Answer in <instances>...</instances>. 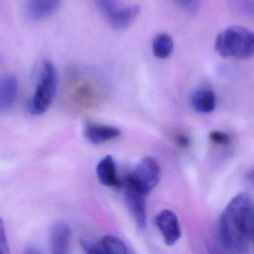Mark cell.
I'll use <instances>...</instances> for the list:
<instances>
[{
	"label": "cell",
	"instance_id": "cell-11",
	"mask_svg": "<svg viewBox=\"0 0 254 254\" xmlns=\"http://www.w3.org/2000/svg\"><path fill=\"white\" fill-rule=\"evenodd\" d=\"M120 134V130L116 127L102 124H88L84 130L86 138L95 145L103 144L114 140Z\"/></svg>",
	"mask_w": 254,
	"mask_h": 254
},
{
	"label": "cell",
	"instance_id": "cell-21",
	"mask_svg": "<svg viewBox=\"0 0 254 254\" xmlns=\"http://www.w3.org/2000/svg\"><path fill=\"white\" fill-rule=\"evenodd\" d=\"M177 142L179 146H183V147H187L190 144V140L188 137H186V136L182 135V134L178 137Z\"/></svg>",
	"mask_w": 254,
	"mask_h": 254
},
{
	"label": "cell",
	"instance_id": "cell-22",
	"mask_svg": "<svg viewBox=\"0 0 254 254\" xmlns=\"http://www.w3.org/2000/svg\"><path fill=\"white\" fill-rule=\"evenodd\" d=\"M26 254H39L40 253V252H39L38 250H37L36 249V248L34 247V246H28V248L26 249V252H25Z\"/></svg>",
	"mask_w": 254,
	"mask_h": 254
},
{
	"label": "cell",
	"instance_id": "cell-2",
	"mask_svg": "<svg viewBox=\"0 0 254 254\" xmlns=\"http://www.w3.org/2000/svg\"><path fill=\"white\" fill-rule=\"evenodd\" d=\"M215 50L223 58L246 60L254 55V31L242 26H231L219 33Z\"/></svg>",
	"mask_w": 254,
	"mask_h": 254
},
{
	"label": "cell",
	"instance_id": "cell-9",
	"mask_svg": "<svg viewBox=\"0 0 254 254\" xmlns=\"http://www.w3.org/2000/svg\"><path fill=\"white\" fill-rule=\"evenodd\" d=\"M96 173L99 181L105 186L116 189H121L123 186L118 176L116 161L111 155H107L100 161Z\"/></svg>",
	"mask_w": 254,
	"mask_h": 254
},
{
	"label": "cell",
	"instance_id": "cell-17",
	"mask_svg": "<svg viewBox=\"0 0 254 254\" xmlns=\"http://www.w3.org/2000/svg\"><path fill=\"white\" fill-rule=\"evenodd\" d=\"M82 248L86 253L90 254H104L101 242L90 241V240H81Z\"/></svg>",
	"mask_w": 254,
	"mask_h": 254
},
{
	"label": "cell",
	"instance_id": "cell-15",
	"mask_svg": "<svg viewBox=\"0 0 254 254\" xmlns=\"http://www.w3.org/2000/svg\"><path fill=\"white\" fill-rule=\"evenodd\" d=\"M104 254H126L128 253L125 243L117 237L105 236L101 241Z\"/></svg>",
	"mask_w": 254,
	"mask_h": 254
},
{
	"label": "cell",
	"instance_id": "cell-13",
	"mask_svg": "<svg viewBox=\"0 0 254 254\" xmlns=\"http://www.w3.org/2000/svg\"><path fill=\"white\" fill-rule=\"evenodd\" d=\"M191 104L198 113H211L216 107V94L211 89L206 88L197 89L191 97Z\"/></svg>",
	"mask_w": 254,
	"mask_h": 254
},
{
	"label": "cell",
	"instance_id": "cell-3",
	"mask_svg": "<svg viewBox=\"0 0 254 254\" xmlns=\"http://www.w3.org/2000/svg\"><path fill=\"white\" fill-rule=\"evenodd\" d=\"M58 73L49 60L42 63L35 90L28 102V110L34 116H40L49 110L56 94Z\"/></svg>",
	"mask_w": 254,
	"mask_h": 254
},
{
	"label": "cell",
	"instance_id": "cell-14",
	"mask_svg": "<svg viewBox=\"0 0 254 254\" xmlns=\"http://www.w3.org/2000/svg\"><path fill=\"white\" fill-rule=\"evenodd\" d=\"M174 43L171 36L166 33L157 34L152 41V52L156 58L166 59L173 53Z\"/></svg>",
	"mask_w": 254,
	"mask_h": 254
},
{
	"label": "cell",
	"instance_id": "cell-1",
	"mask_svg": "<svg viewBox=\"0 0 254 254\" xmlns=\"http://www.w3.org/2000/svg\"><path fill=\"white\" fill-rule=\"evenodd\" d=\"M219 234L224 247L245 253L254 244V200L247 192L236 195L219 221Z\"/></svg>",
	"mask_w": 254,
	"mask_h": 254
},
{
	"label": "cell",
	"instance_id": "cell-12",
	"mask_svg": "<svg viewBox=\"0 0 254 254\" xmlns=\"http://www.w3.org/2000/svg\"><path fill=\"white\" fill-rule=\"evenodd\" d=\"M69 227L65 222H58L52 227L50 235L51 249L55 254L68 253L69 246Z\"/></svg>",
	"mask_w": 254,
	"mask_h": 254
},
{
	"label": "cell",
	"instance_id": "cell-7",
	"mask_svg": "<svg viewBox=\"0 0 254 254\" xmlns=\"http://www.w3.org/2000/svg\"><path fill=\"white\" fill-rule=\"evenodd\" d=\"M156 225L167 246L176 244L182 235L179 219L174 212L170 210L161 211L156 217Z\"/></svg>",
	"mask_w": 254,
	"mask_h": 254
},
{
	"label": "cell",
	"instance_id": "cell-4",
	"mask_svg": "<svg viewBox=\"0 0 254 254\" xmlns=\"http://www.w3.org/2000/svg\"><path fill=\"white\" fill-rule=\"evenodd\" d=\"M109 23L116 29H125L140 13L138 5L121 6L118 0H94Z\"/></svg>",
	"mask_w": 254,
	"mask_h": 254
},
{
	"label": "cell",
	"instance_id": "cell-23",
	"mask_svg": "<svg viewBox=\"0 0 254 254\" xmlns=\"http://www.w3.org/2000/svg\"><path fill=\"white\" fill-rule=\"evenodd\" d=\"M248 178H249V181L254 185V170L249 173V175H248Z\"/></svg>",
	"mask_w": 254,
	"mask_h": 254
},
{
	"label": "cell",
	"instance_id": "cell-10",
	"mask_svg": "<svg viewBox=\"0 0 254 254\" xmlns=\"http://www.w3.org/2000/svg\"><path fill=\"white\" fill-rule=\"evenodd\" d=\"M63 0H26L25 9L28 16L34 20L49 17L61 7Z\"/></svg>",
	"mask_w": 254,
	"mask_h": 254
},
{
	"label": "cell",
	"instance_id": "cell-20",
	"mask_svg": "<svg viewBox=\"0 0 254 254\" xmlns=\"http://www.w3.org/2000/svg\"><path fill=\"white\" fill-rule=\"evenodd\" d=\"M242 7L245 11L254 16V0H242Z\"/></svg>",
	"mask_w": 254,
	"mask_h": 254
},
{
	"label": "cell",
	"instance_id": "cell-5",
	"mask_svg": "<svg viewBox=\"0 0 254 254\" xmlns=\"http://www.w3.org/2000/svg\"><path fill=\"white\" fill-rule=\"evenodd\" d=\"M125 201L137 228L143 230L146 226V197L147 194L143 192L128 176L125 179Z\"/></svg>",
	"mask_w": 254,
	"mask_h": 254
},
{
	"label": "cell",
	"instance_id": "cell-18",
	"mask_svg": "<svg viewBox=\"0 0 254 254\" xmlns=\"http://www.w3.org/2000/svg\"><path fill=\"white\" fill-rule=\"evenodd\" d=\"M10 254L4 222L0 218V254Z\"/></svg>",
	"mask_w": 254,
	"mask_h": 254
},
{
	"label": "cell",
	"instance_id": "cell-6",
	"mask_svg": "<svg viewBox=\"0 0 254 254\" xmlns=\"http://www.w3.org/2000/svg\"><path fill=\"white\" fill-rule=\"evenodd\" d=\"M128 177L146 194H149L161 180V168L151 157L143 158Z\"/></svg>",
	"mask_w": 254,
	"mask_h": 254
},
{
	"label": "cell",
	"instance_id": "cell-19",
	"mask_svg": "<svg viewBox=\"0 0 254 254\" xmlns=\"http://www.w3.org/2000/svg\"><path fill=\"white\" fill-rule=\"evenodd\" d=\"M209 137L213 143L216 145H220V146H225V145L228 144L230 141L229 136L225 133L222 132V131H211Z\"/></svg>",
	"mask_w": 254,
	"mask_h": 254
},
{
	"label": "cell",
	"instance_id": "cell-16",
	"mask_svg": "<svg viewBox=\"0 0 254 254\" xmlns=\"http://www.w3.org/2000/svg\"><path fill=\"white\" fill-rule=\"evenodd\" d=\"M178 5L190 14H196L199 9L198 0H173Z\"/></svg>",
	"mask_w": 254,
	"mask_h": 254
},
{
	"label": "cell",
	"instance_id": "cell-8",
	"mask_svg": "<svg viewBox=\"0 0 254 254\" xmlns=\"http://www.w3.org/2000/svg\"><path fill=\"white\" fill-rule=\"evenodd\" d=\"M18 79L14 75H3L0 77V113L11 109L17 98Z\"/></svg>",
	"mask_w": 254,
	"mask_h": 254
}]
</instances>
